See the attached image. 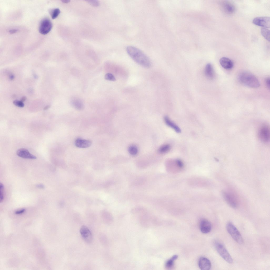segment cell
Returning <instances> with one entry per match:
<instances>
[{
  "instance_id": "obj_7",
  "label": "cell",
  "mask_w": 270,
  "mask_h": 270,
  "mask_svg": "<svg viewBox=\"0 0 270 270\" xmlns=\"http://www.w3.org/2000/svg\"><path fill=\"white\" fill-rule=\"evenodd\" d=\"M223 196L225 200L228 204L233 208H236L238 206V202L235 196L229 192L224 191Z\"/></svg>"
},
{
  "instance_id": "obj_5",
  "label": "cell",
  "mask_w": 270,
  "mask_h": 270,
  "mask_svg": "<svg viewBox=\"0 0 270 270\" xmlns=\"http://www.w3.org/2000/svg\"><path fill=\"white\" fill-rule=\"evenodd\" d=\"M52 26L51 22L48 18L43 19L41 21L39 26V31L42 35H46L51 30Z\"/></svg>"
},
{
  "instance_id": "obj_33",
  "label": "cell",
  "mask_w": 270,
  "mask_h": 270,
  "mask_svg": "<svg viewBox=\"0 0 270 270\" xmlns=\"http://www.w3.org/2000/svg\"><path fill=\"white\" fill-rule=\"evenodd\" d=\"M26 100V98L25 97H23L21 99V101L22 102L25 101Z\"/></svg>"
},
{
  "instance_id": "obj_13",
  "label": "cell",
  "mask_w": 270,
  "mask_h": 270,
  "mask_svg": "<svg viewBox=\"0 0 270 270\" xmlns=\"http://www.w3.org/2000/svg\"><path fill=\"white\" fill-rule=\"evenodd\" d=\"M200 227L201 232L203 233L206 234L210 231L212 228V225L208 220L203 219L200 222Z\"/></svg>"
},
{
  "instance_id": "obj_9",
  "label": "cell",
  "mask_w": 270,
  "mask_h": 270,
  "mask_svg": "<svg viewBox=\"0 0 270 270\" xmlns=\"http://www.w3.org/2000/svg\"><path fill=\"white\" fill-rule=\"evenodd\" d=\"M80 232L82 237L86 242L90 243L91 242L93 239L92 234L86 226L85 225L82 226Z\"/></svg>"
},
{
  "instance_id": "obj_14",
  "label": "cell",
  "mask_w": 270,
  "mask_h": 270,
  "mask_svg": "<svg viewBox=\"0 0 270 270\" xmlns=\"http://www.w3.org/2000/svg\"><path fill=\"white\" fill-rule=\"evenodd\" d=\"M92 142L90 140L80 138L77 139L75 142V146L80 148H88L90 146Z\"/></svg>"
},
{
  "instance_id": "obj_4",
  "label": "cell",
  "mask_w": 270,
  "mask_h": 270,
  "mask_svg": "<svg viewBox=\"0 0 270 270\" xmlns=\"http://www.w3.org/2000/svg\"><path fill=\"white\" fill-rule=\"evenodd\" d=\"M227 232L238 243L241 244L243 242V240L240 232L231 222L227 223L226 225Z\"/></svg>"
},
{
  "instance_id": "obj_16",
  "label": "cell",
  "mask_w": 270,
  "mask_h": 270,
  "mask_svg": "<svg viewBox=\"0 0 270 270\" xmlns=\"http://www.w3.org/2000/svg\"><path fill=\"white\" fill-rule=\"evenodd\" d=\"M204 73L208 79H213L214 77V73L212 65L210 63L207 64L205 68Z\"/></svg>"
},
{
  "instance_id": "obj_3",
  "label": "cell",
  "mask_w": 270,
  "mask_h": 270,
  "mask_svg": "<svg viewBox=\"0 0 270 270\" xmlns=\"http://www.w3.org/2000/svg\"><path fill=\"white\" fill-rule=\"evenodd\" d=\"M215 247L219 254L226 262L232 264L233 259L224 245L221 243L216 241L214 242Z\"/></svg>"
},
{
  "instance_id": "obj_21",
  "label": "cell",
  "mask_w": 270,
  "mask_h": 270,
  "mask_svg": "<svg viewBox=\"0 0 270 270\" xmlns=\"http://www.w3.org/2000/svg\"><path fill=\"white\" fill-rule=\"evenodd\" d=\"M171 148V146L169 144H164L160 147L158 151L160 153H164L168 151Z\"/></svg>"
},
{
  "instance_id": "obj_25",
  "label": "cell",
  "mask_w": 270,
  "mask_h": 270,
  "mask_svg": "<svg viewBox=\"0 0 270 270\" xmlns=\"http://www.w3.org/2000/svg\"><path fill=\"white\" fill-rule=\"evenodd\" d=\"M4 189V186L3 184L0 183V202H1L3 201L4 199V193L3 191Z\"/></svg>"
},
{
  "instance_id": "obj_29",
  "label": "cell",
  "mask_w": 270,
  "mask_h": 270,
  "mask_svg": "<svg viewBox=\"0 0 270 270\" xmlns=\"http://www.w3.org/2000/svg\"><path fill=\"white\" fill-rule=\"evenodd\" d=\"M25 211V209H22L16 211L15 212V214H19L24 213Z\"/></svg>"
},
{
  "instance_id": "obj_6",
  "label": "cell",
  "mask_w": 270,
  "mask_h": 270,
  "mask_svg": "<svg viewBox=\"0 0 270 270\" xmlns=\"http://www.w3.org/2000/svg\"><path fill=\"white\" fill-rule=\"evenodd\" d=\"M258 135L259 139L264 142H268L270 138V130L269 127L266 124L262 125L259 129Z\"/></svg>"
},
{
  "instance_id": "obj_34",
  "label": "cell",
  "mask_w": 270,
  "mask_h": 270,
  "mask_svg": "<svg viewBox=\"0 0 270 270\" xmlns=\"http://www.w3.org/2000/svg\"><path fill=\"white\" fill-rule=\"evenodd\" d=\"M9 78L11 80H12L14 78V76L13 75H11L9 76Z\"/></svg>"
},
{
  "instance_id": "obj_1",
  "label": "cell",
  "mask_w": 270,
  "mask_h": 270,
  "mask_svg": "<svg viewBox=\"0 0 270 270\" xmlns=\"http://www.w3.org/2000/svg\"><path fill=\"white\" fill-rule=\"evenodd\" d=\"M126 51L131 58L138 64L146 68L151 66V63L149 58L139 49L129 46L127 47Z\"/></svg>"
},
{
  "instance_id": "obj_28",
  "label": "cell",
  "mask_w": 270,
  "mask_h": 270,
  "mask_svg": "<svg viewBox=\"0 0 270 270\" xmlns=\"http://www.w3.org/2000/svg\"><path fill=\"white\" fill-rule=\"evenodd\" d=\"M93 6H98L99 4L98 2L97 1H88Z\"/></svg>"
},
{
  "instance_id": "obj_8",
  "label": "cell",
  "mask_w": 270,
  "mask_h": 270,
  "mask_svg": "<svg viewBox=\"0 0 270 270\" xmlns=\"http://www.w3.org/2000/svg\"><path fill=\"white\" fill-rule=\"evenodd\" d=\"M254 25L264 28H269L270 19L268 16L257 17L254 18L252 21Z\"/></svg>"
},
{
  "instance_id": "obj_22",
  "label": "cell",
  "mask_w": 270,
  "mask_h": 270,
  "mask_svg": "<svg viewBox=\"0 0 270 270\" xmlns=\"http://www.w3.org/2000/svg\"><path fill=\"white\" fill-rule=\"evenodd\" d=\"M51 17L52 19L56 18L60 13V9L58 8H55L51 9L50 12Z\"/></svg>"
},
{
  "instance_id": "obj_24",
  "label": "cell",
  "mask_w": 270,
  "mask_h": 270,
  "mask_svg": "<svg viewBox=\"0 0 270 270\" xmlns=\"http://www.w3.org/2000/svg\"><path fill=\"white\" fill-rule=\"evenodd\" d=\"M105 78L106 80L110 81H115L116 80L113 74L109 73L105 75Z\"/></svg>"
},
{
  "instance_id": "obj_35",
  "label": "cell",
  "mask_w": 270,
  "mask_h": 270,
  "mask_svg": "<svg viewBox=\"0 0 270 270\" xmlns=\"http://www.w3.org/2000/svg\"><path fill=\"white\" fill-rule=\"evenodd\" d=\"M61 1L64 3H67L69 2L70 1L68 0H63Z\"/></svg>"
},
{
  "instance_id": "obj_15",
  "label": "cell",
  "mask_w": 270,
  "mask_h": 270,
  "mask_svg": "<svg viewBox=\"0 0 270 270\" xmlns=\"http://www.w3.org/2000/svg\"><path fill=\"white\" fill-rule=\"evenodd\" d=\"M219 62L222 67L226 69H231L233 66V63L232 60L226 57L221 58Z\"/></svg>"
},
{
  "instance_id": "obj_32",
  "label": "cell",
  "mask_w": 270,
  "mask_h": 270,
  "mask_svg": "<svg viewBox=\"0 0 270 270\" xmlns=\"http://www.w3.org/2000/svg\"><path fill=\"white\" fill-rule=\"evenodd\" d=\"M18 31V30L17 29H12L10 30L9 31V33L10 34H13L17 32Z\"/></svg>"
},
{
  "instance_id": "obj_19",
  "label": "cell",
  "mask_w": 270,
  "mask_h": 270,
  "mask_svg": "<svg viewBox=\"0 0 270 270\" xmlns=\"http://www.w3.org/2000/svg\"><path fill=\"white\" fill-rule=\"evenodd\" d=\"M178 256L176 255H173L170 259L168 260L166 262L165 267L167 269L172 268L174 265V261L177 259Z\"/></svg>"
},
{
  "instance_id": "obj_23",
  "label": "cell",
  "mask_w": 270,
  "mask_h": 270,
  "mask_svg": "<svg viewBox=\"0 0 270 270\" xmlns=\"http://www.w3.org/2000/svg\"><path fill=\"white\" fill-rule=\"evenodd\" d=\"M128 151L131 155L134 156L137 153L138 150L136 146H131L129 148Z\"/></svg>"
},
{
  "instance_id": "obj_2",
  "label": "cell",
  "mask_w": 270,
  "mask_h": 270,
  "mask_svg": "<svg viewBox=\"0 0 270 270\" xmlns=\"http://www.w3.org/2000/svg\"><path fill=\"white\" fill-rule=\"evenodd\" d=\"M239 81L247 86L256 88L260 86V83L257 78L251 73L248 72L241 73L238 77Z\"/></svg>"
},
{
  "instance_id": "obj_18",
  "label": "cell",
  "mask_w": 270,
  "mask_h": 270,
  "mask_svg": "<svg viewBox=\"0 0 270 270\" xmlns=\"http://www.w3.org/2000/svg\"><path fill=\"white\" fill-rule=\"evenodd\" d=\"M71 103L76 109L81 110L83 108L84 105L81 100L77 98H74L71 100Z\"/></svg>"
},
{
  "instance_id": "obj_11",
  "label": "cell",
  "mask_w": 270,
  "mask_h": 270,
  "mask_svg": "<svg viewBox=\"0 0 270 270\" xmlns=\"http://www.w3.org/2000/svg\"><path fill=\"white\" fill-rule=\"evenodd\" d=\"M198 266L202 270H209L211 267V263L210 260L205 257H201L198 261Z\"/></svg>"
},
{
  "instance_id": "obj_10",
  "label": "cell",
  "mask_w": 270,
  "mask_h": 270,
  "mask_svg": "<svg viewBox=\"0 0 270 270\" xmlns=\"http://www.w3.org/2000/svg\"><path fill=\"white\" fill-rule=\"evenodd\" d=\"M221 8L224 11L228 14L234 13L236 10L235 7L232 2L227 1H224L221 4Z\"/></svg>"
},
{
  "instance_id": "obj_36",
  "label": "cell",
  "mask_w": 270,
  "mask_h": 270,
  "mask_svg": "<svg viewBox=\"0 0 270 270\" xmlns=\"http://www.w3.org/2000/svg\"><path fill=\"white\" fill-rule=\"evenodd\" d=\"M50 106L49 105H47V106H46V107H45L44 108V110H47V109H48V108H50Z\"/></svg>"
},
{
  "instance_id": "obj_30",
  "label": "cell",
  "mask_w": 270,
  "mask_h": 270,
  "mask_svg": "<svg viewBox=\"0 0 270 270\" xmlns=\"http://www.w3.org/2000/svg\"><path fill=\"white\" fill-rule=\"evenodd\" d=\"M270 79L269 78H267L265 79V83L267 87L269 88H270Z\"/></svg>"
},
{
  "instance_id": "obj_31",
  "label": "cell",
  "mask_w": 270,
  "mask_h": 270,
  "mask_svg": "<svg viewBox=\"0 0 270 270\" xmlns=\"http://www.w3.org/2000/svg\"><path fill=\"white\" fill-rule=\"evenodd\" d=\"M37 187L41 189H44L45 188V186L44 185L42 184H39L36 185Z\"/></svg>"
},
{
  "instance_id": "obj_12",
  "label": "cell",
  "mask_w": 270,
  "mask_h": 270,
  "mask_svg": "<svg viewBox=\"0 0 270 270\" xmlns=\"http://www.w3.org/2000/svg\"><path fill=\"white\" fill-rule=\"evenodd\" d=\"M16 154L18 156L23 158L32 159L36 158V156L31 153L27 150L24 148L18 150Z\"/></svg>"
},
{
  "instance_id": "obj_27",
  "label": "cell",
  "mask_w": 270,
  "mask_h": 270,
  "mask_svg": "<svg viewBox=\"0 0 270 270\" xmlns=\"http://www.w3.org/2000/svg\"><path fill=\"white\" fill-rule=\"evenodd\" d=\"M176 163L180 168H182L183 166V164L182 161L180 160H177L176 161Z\"/></svg>"
},
{
  "instance_id": "obj_17",
  "label": "cell",
  "mask_w": 270,
  "mask_h": 270,
  "mask_svg": "<svg viewBox=\"0 0 270 270\" xmlns=\"http://www.w3.org/2000/svg\"><path fill=\"white\" fill-rule=\"evenodd\" d=\"M165 122L166 124L169 127L173 128L177 133H180L181 130L179 127L172 121L167 116H165L164 118Z\"/></svg>"
},
{
  "instance_id": "obj_20",
  "label": "cell",
  "mask_w": 270,
  "mask_h": 270,
  "mask_svg": "<svg viewBox=\"0 0 270 270\" xmlns=\"http://www.w3.org/2000/svg\"><path fill=\"white\" fill-rule=\"evenodd\" d=\"M261 32L262 35L268 41L270 40V31L266 28H262Z\"/></svg>"
},
{
  "instance_id": "obj_26",
  "label": "cell",
  "mask_w": 270,
  "mask_h": 270,
  "mask_svg": "<svg viewBox=\"0 0 270 270\" xmlns=\"http://www.w3.org/2000/svg\"><path fill=\"white\" fill-rule=\"evenodd\" d=\"M13 104L16 106L20 107H23L24 104L23 102L20 101L16 100L13 102Z\"/></svg>"
}]
</instances>
